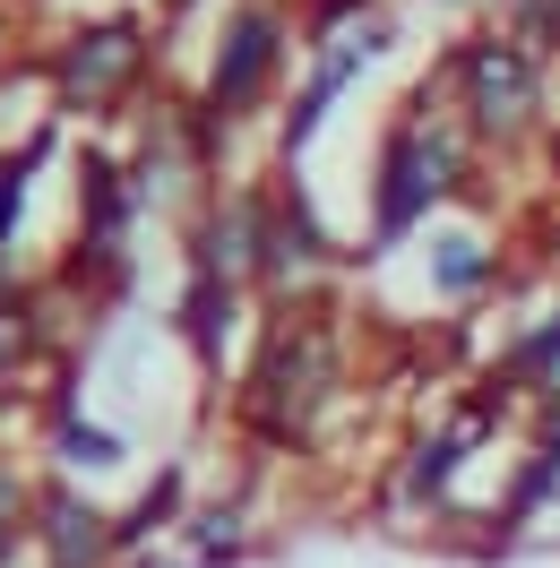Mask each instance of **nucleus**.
<instances>
[{"label":"nucleus","mask_w":560,"mask_h":568,"mask_svg":"<svg viewBox=\"0 0 560 568\" xmlns=\"http://www.w3.org/2000/svg\"><path fill=\"white\" fill-rule=\"evenodd\" d=\"M509 36L534 52H560V0H509Z\"/></svg>","instance_id":"15"},{"label":"nucleus","mask_w":560,"mask_h":568,"mask_svg":"<svg viewBox=\"0 0 560 568\" xmlns=\"http://www.w3.org/2000/svg\"><path fill=\"white\" fill-rule=\"evenodd\" d=\"M277 61H284V18L268 9V0H242V9L224 18V36H216V70H208V104H199V139L233 130V121L268 95Z\"/></svg>","instance_id":"4"},{"label":"nucleus","mask_w":560,"mask_h":568,"mask_svg":"<svg viewBox=\"0 0 560 568\" xmlns=\"http://www.w3.org/2000/svg\"><path fill=\"white\" fill-rule=\"evenodd\" d=\"M388 36H397V27H388L380 9H371L362 27H346V36H328V52H319V70H311V87H302V95H293V112H284V164H293V155L319 139L328 104L353 87V70H362V61H380V52H388Z\"/></svg>","instance_id":"7"},{"label":"nucleus","mask_w":560,"mask_h":568,"mask_svg":"<svg viewBox=\"0 0 560 568\" xmlns=\"http://www.w3.org/2000/svg\"><path fill=\"white\" fill-rule=\"evenodd\" d=\"M0 52H9V9H0Z\"/></svg>","instance_id":"18"},{"label":"nucleus","mask_w":560,"mask_h":568,"mask_svg":"<svg viewBox=\"0 0 560 568\" xmlns=\"http://www.w3.org/2000/svg\"><path fill=\"white\" fill-rule=\"evenodd\" d=\"M242 534H250V517L242 508H199V517H190V542H199V560H233V551H242Z\"/></svg>","instance_id":"12"},{"label":"nucleus","mask_w":560,"mask_h":568,"mask_svg":"<svg viewBox=\"0 0 560 568\" xmlns=\"http://www.w3.org/2000/svg\"><path fill=\"white\" fill-rule=\"evenodd\" d=\"M27 311V284H18V267H9V250H0V320H18Z\"/></svg>","instance_id":"17"},{"label":"nucleus","mask_w":560,"mask_h":568,"mask_svg":"<svg viewBox=\"0 0 560 568\" xmlns=\"http://www.w3.org/2000/svg\"><path fill=\"white\" fill-rule=\"evenodd\" d=\"M61 465H121V439H112L104 423H78V414H61Z\"/></svg>","instance_id":"14"},{"label":"nucleus","mask_w":560,"mask_h":568,"mask_svg":"<svg viewBox=\"0 0 560 568\" xmlns=\"http://www.w3.org/2000/svg\"><path fill=\"white\" fill-rule=\"evenodd\" d=\"M440 87H457V112L474 139H526L543 112V52L518 36H466L440 61Z\"/></svg>","instance_id":"3"},{"label":"nucleus","mask_w":560,"mask_h":568,"mask_svg":"<svg viewBox=\"0 0 560 568\" xmlns=\"http://www.w3.org/2000/svg\"><path fill=\"white\" fill-rule=\"evenodd\" d=\"M337 371H346V345H337V320L328 311H284L268 327V345L250 362L242 388V423L259 439H302L319 423V405L337 396Z\"/></svg>","instance_id":"1"},{"label":"nucleus","mask_w":560,"mask_h":568,"mask_svg":"<svg viewBox=\"0 0 560 568\" xmlns=\"http://www.w3.org/2000/svg\"><path fill=\"white\" fill-rule=\"evenodd\" d=\"M139 78H147V36L130 18H96V27H78V36L52 52V95H61V112H104V104H121Z\"/></svg>","instance_id":"5"},{"label":"nucleus","mask_w":560,"mask_h":568,"mask_svg":"<svg viewBox=\"0 0 560 568\" xmlns=\"http://www.w3.org/2000/svg\"><path fill=\"white\" fill-rule=\"evenodd\" d=\"M173 508H181V465H173V474H156V483L139 491V508L121 517V551H139L147 534H164V526H173Z\"/></svg>","instance_id":"11"},{"label":"nucleus","mask_w":560,"mask_h":568,"mask_svg":"<svg viewBox=\"0 0 560 568\" xmlns=\"http://www.w3.org/2000/svg\"><path fill=\"white\" fill-rule=\"evenodd\" d=\"M552 173H560V130H552Z\"/></svg>","instance_id":"19"},{"label":"nucleus","mask_w":560,"mask_h":568,"mask_svg":"<svg viewBox=\"0 0 560 568\" xmlns=\"http://www.w3.org/2000/svg\"><path fill=\"white\" fill-rule=\"evenodd\" d=\"M43 551V568H112V551H121V517H104L87 491H70V483H52V491H36V534H27Z\"/></svg>","instance_id":"6"},{"label":"nucleus","mask_w":560,"mask_h":568,"mask_svg":"<svg viewBox=\"0 0 560 568\" xmlns=\"http://www.w3.org/2000/svg\"><path fill=\"white\" fill-rule=\"evenodd\" d=\"M130 181H121V164L112 155H78V215H87V242L121 250V224H130Z\"/></svg>","instance_id":"8"},{"label":"nucleus","mask_w":560,"mask_h":568,"mask_svg":"<svg viewBox=\"0 0 560 568\" xmlns=\"http://www.w3.org/2000/svg\"><path fill=\"white\" fill-rule=\"evenodd\" d=\"M431 284H440V293H474V284H491V250L474 242V233L431 242Z\"/></svg>","instance_id":"10"},{"label":"nucleus","mask_w":560,"mask_h":568,"mask_svg":"<svg viewBox=\"0 0 560 568\" xmlns=\"http://www.w3.org/2000/svg\"><path fill=\"white\" fill-rule=\"evenodd\" d=\"M466 139H474V130L440 121L431 95H414V104L397 112V130L380 139V181H371V233H380V242L414 233L422 215L466 181Z\"/></svg>","instance_id":"2"},{"label":"nucleus","mask_w":560,"mask_h":568,"mask_svg":"<svg viewBox=\"0 0 560 568\" xmlns=\"http://www.w3.org/2000/svg\"><path fill=\"white\" fill-rule=\"evenodd\" d=\"M181 327H190V345L199 362H224V327H233V284L224 276H190V302H181Z\"/></svg>","instance_id":"9"},{"label":"nucleus","mask_w":560,"mask_h":568,"mask_svg":"<svg viewBox=\"0 0 560 568\" xmlns=\"http://www.w3.org/2000/svg\"><path fill=\"white\" fill-rule=\"evenodd\" d=\"M18 534H36V491H27L18 465H0V568H9V551H18Z\"/></svg>","instance_id":"13"},{"label":"nucleus","mask_w":560,"mask_h":568,"mask_svg":"<svg viewBox=\"0 0 560 568\" xmlns=\"http://www.w3.org/2000/svg\"><path fill=\"white\" fill-rule=\"evenodd\" d=\"M36 164H43V139L0 164V242H9V224H18V207H27V173H36Z\"/></svg>","instance_id":"16"}]
</instances>
